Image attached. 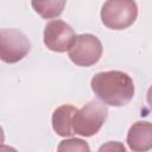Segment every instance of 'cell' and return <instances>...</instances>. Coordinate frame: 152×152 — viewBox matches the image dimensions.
<instances>
[{
  "mask_svg": "<svg viewBox=\"0 0 152 152\" xmlns=\"http://www.w3.org/2000/svg\"><path fill=\"white\" fill-rule=\"evenodd\" d=\"M90 86L94 94L108 106H126L134 95V83L132 78L126 72L118 70L96 74L91 78Z\"/></svg>",
  "mask_w": 152,
  "mask_h": 152,
  "instance_id": "cell-1",
  "label": "cell"
},
{
  "mask_svg": "<svg viewBox=\"0 0 152 152\" xmlns=\"http://www.w3.org/2000/svg\"><path fill=\"white\" fill-rule=\"evenodd\" d=\"M138 17V6L134 0H107L101 8V20L112 30L129 27Z\"/></svg>",
  "mask_w": 152,
  "mask_h": 152,
  "instance_id": "cell-2",
  "label": "cell"
},
{
  "mask_svg": "<svg viewBox=\"0 0 152 152\" xmlns=\"http://www.w3.org/2000/svg\"><path fill=\"white\" fill-rule=\"evenodd\" d=\"M108 109L97 101H90L84 104L74 116V132L82 137H91L96 134L104 124Z\"/></svg>",
  "mask_w": 152,
  "mask_h": 152,
  "instance_id": "cell-3",
  "label": "cell"
},
{
  "mask_svg": "<svg viewBox=\"0 0 152 152\" xmlns=\"http://www.w3.org/2000/svg\"><path fill=\"white\" fill-rule=\"evenodd\" d=\"M102 44L97 37L90 33L76 36L69 48V58L78 66H90L100 61Z\"/></svg>",
  "mask_w": 152,
  "mask_h": 152,
  "instance_id": "cell-4",
  "label": "cell"
},
{
  "mask_svg": "<svg viewBox=\"0 0 152 152\" xmlns=\"http://www.w3.org/2000/svg\"><path fill=\"white\" fill-rule=\"evenodd\" d=\"M30 42L26 36L15 28H2L0 31V56L6 63L21 61L30 51Z\"/></svg>",
  "mask_w": 152,
  "mask_h": 152,
  "instance_id": "cell-5",
  "label": "cell"
},
{
  "mask_svg": "<svg viewBox=\"0 0 152 152\" xmlns=\"http://www.w3.org/2000/svg\"><path fill=\"white\" fill-rule=\"evenodd\" d=\"M75 39L72 27L63 20H52L46 24L44 30V44L55 52L69 50Z\"/></svg>",
  "mask_w": 152,
  "mask_h": 152,
  "instance_id": "cell-6",
  "label": "cell"
},
{
  "mask_svg": "<svg viewBox=\"0 0 152 152\" xmlns=\"http://www.w3.org/2000/svg\"><path fill=\"white\" fill-rule=\"evenodd\" d=\"M127 144L132 151L144 152L152 148V122L137 121L127 133Z\"/></svg>",
  "mask_w": 152,
  "mask_h": 152,
  "instance_id": "cell-7",
  "label": "cell"
},
{
  "mask_svg": "<svg viewBox=\"0 0 152 152\" xmlns=\"http://www.w3.org/2000/svg\"><path fill=\"white\" fill-rule=\"evenodd\" d=\"M77 109L71 104H63L55 109L52 114V128L59 137H70L72 135L74 128V116Z\"/></svg>",
  "mask_w": 152,
  "mask_h": 152,
  "instance_id": "cell-8",
  "label": "cell"
},
{
  "mask_svg": "<svg viewBox=\"0 0 152 152\" xmlns=\"http://www.w3.org/2000/svg\"><path fill=\"white\" fill-rule=\"evenodd\" d=\"M66 0H31L32 8L44 19H53L62 14Z\"/></svg>",
  "mask_w": 152,
  "mask_h": 152,
  "instance_id": "cell-9",
  "label": "cell"
},
{
  "mask_svg": "<svg viewBox=\"0 0 152 152\" xmlns=\"http://www.w3.org/2000/svg\"><path fill=\"white\" fill-rule=\"evenodd\" d=\"M89 150L90 148L86 141L76 138L63 140L58 146V151H89Z\"/></svg>",
  "mask_w": 152,
  "mask_h": 152,
  "instance_id": "cell-10",
  "label": "cell"
},
{
  "mask_svg": "<svg viewBox=\"0 0 152 152\" xmlns=\"http://www.w3.org/2000/svg\"><path fill=\"white\" fill-rule=\"evenodd\" d=\"M146 99H147V102H148V104H150V107L152 108V86L148 88V90H147V96H146Z\"/></svg>",
  "mask_w": 152,
  "mask_h": 152,
  "instance_id": "cell-11",
  "label": "cell"
}]
</instances>
